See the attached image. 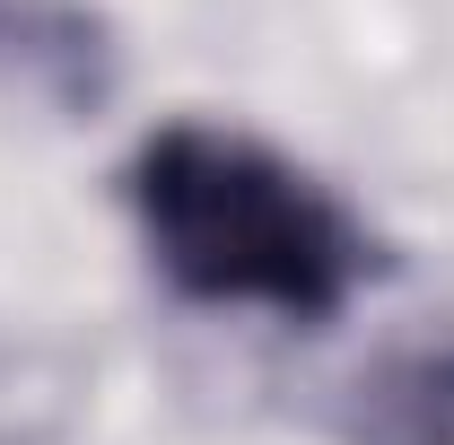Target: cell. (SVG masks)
Masks as SVG:
<instances>
[{"instance_id": "obj_3", "label": "cell", "mask_w": 454, "mask_h": 445, "mask_svg": "<svg viewBox=\"0 0 454 445\" xmlns=\"http://www.w3.org/2000/svg\"><path fill=\"white\" fill-rule=\"evenodd\" d=\"M0 35H9V0H0Z\"/></svg>"}, {"instance_id": "obj_2", "label": "cell", "mask_w": 454, "mask_h": 445, "mask_svg": "<svg viewBox=\"0 0 454 445\" xmlns=\"http://www.w3.org/2000/svg\"><path fill=\"white\" fill-rule=\"evenodd\" d=\"M358 393V445H454V349L394 358Z\"/></svg>"}, {"instance_id": "obj_1", "label": "cell", "mask_w": 454, "mask_h": 445, "mask_svg": "<svg viewBox=\"0 0 454 445\" xmlns=\"http://www.w3.org/2000/svg\"><path fill=\"white\" fill-rule=\"evenodd\" d=\"M131 210L149 262L201 306H262L288 324H324L376 271L367 227L315 175L219 122L149 131L131 158Z\"/></svg>"}]
</instances>
